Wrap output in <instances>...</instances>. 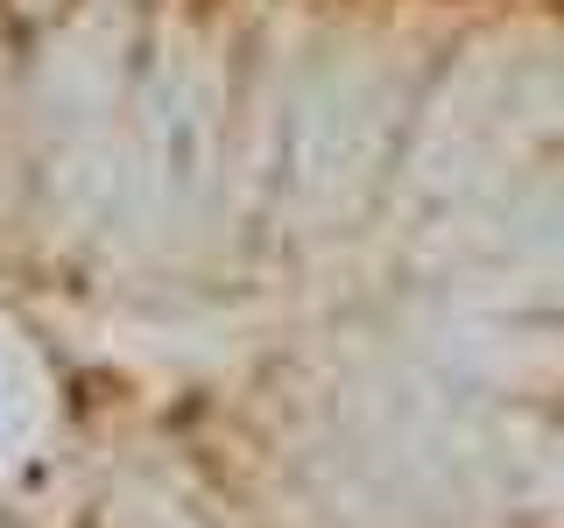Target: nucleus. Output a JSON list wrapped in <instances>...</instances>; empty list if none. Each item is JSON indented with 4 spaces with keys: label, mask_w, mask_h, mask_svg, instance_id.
<instances>
[]
</instances>
